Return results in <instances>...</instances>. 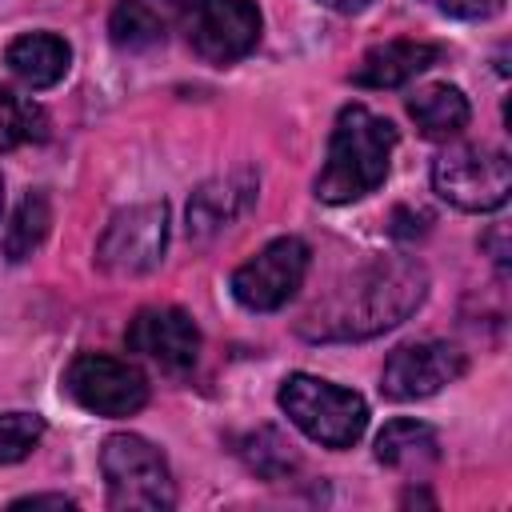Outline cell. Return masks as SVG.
I'll return each mask as SVG.
<instances>
[{
    "mask_svg": "<svg viewBox=\"0 0 512 512\" xmlns=\"http://www.w3.org/2000/svg\"><path fill=\"white\" fill-rule=\"evenodd\" d=\"M64 392L96 416H132L148 404V380L136 364L104 356V352H80L64 368Z\"/></svg>",
    "mask_w": 512,
    "mask_h": 512,
    "instance_id": "obj_7",
    "label": "cell"
},
{
    "mask_svg": "<svg viewBox=\"0 0 512 512\" xmlns=\"http://www.w3.org/2000/svg\"><path fill=\"white\" fill-rule=\"evenodd\" d=\"M276 400H280L284 416L308 440H316L324 448H352L368 428V404L360 392L340 388L320 376H308V372L284 376Z\"/></svg>",
    "mask_w": 512,
    "mask_h": 512,
    "instance_id": "obj_3",
    "label": "cell"
},
{
    "mask_svg": "<svg viewBox=\"0 0 512 512\" xmlns=\"http://www.w3.org/2000/svg\"><path fill=\"white\" fill-rule=\"evenodd\" d=\"M308 264L312 252L300 236H276L232 272V296L252 312H276L300 292Z\"/></svg>",
    "mask_w": 512,
    "mask_h": 512,
    "instance_id": "obj_9",
    "label": "cell"
},
{
    "mask_svg": "<svg viewBox=\"0 0 512 512\" xmlns=\"http://www.w3.org/2000/svg\"><path fill=\"white\" fill-rule=\"evenodd\" d=\"M468 368L464 352L448 340H416V344H400L380 372V392L388 400H424L436 396L440 388H448L452 380H460Z\"/></svg>",
    "mask_w": 512,
    "mask_h": 512,
    "instance_id": "obj_10",
    "label": "cell"
},
{
    "mask_svg": "<svg viewBox=\"0 0 512 512\" xmlns=\"http://www.w3.org/2000/svg\"><path fill=\"white\" fill-rule=\"evenodd\" d=\"M184 32L204 64L228 68L260 40V12L252 0H184Z\"/></svg>",
    "mask_w": 512,
    "mask_h": 512,
    "instance_id": "obj_8",
    "label": "cell"
},
{
    "mask_svg": "<svg viewBox=\"0 0 512 512\" xmlns=\"http://www.w3.org/2000/svg\"><path fill=\"white\" fill-rule=\"evenodd\" d=\"M392 148H396L392 120L368 112L364 104H344L332 124L328 160L316 176V196L324 204H352L376 192L388 176Z\"/></svg>",
    "mask_w": 512,
    "mask_h": 512,
    "instance_id": "obj_2",
    "label": "cell"
},
{
    "mask_svg": "<svg viewBox=\"0 0 512 512\" xmlns=\"http://www.w3.org/2000/svg\"><path fill=\"white\" fill-rule=\"evenodd\" d=\"M100 472H104L108 504L120 512H168L176 504L168 460L136 432H116L104 440Z\"/></svg>",
    "mask_w": 512,
    "mask_h": 512,
    "instance_id": "obj_4",
    "label": "cell"
},
{
    "mask_svg": "<svg viewBox=\"0 0 512 512\" xmlns=\"http://www.w3.org/2000/svg\"><path fill=\"white\" fill-rule=\"evenodd\" d=\"M12 508H76V500L40 492V496H20V500H12Z\"/></svg>",
    "mask_w": 512,
    "mask_h": 512,
    "instance_id": "obj_24",
    "label": "cell"
},
{
    "mask_svg": "<svg viewBox=\"0 0 512 512\" xmlns=\"http://www.w3.org/2000/svg\"><path fill=\"white\" fill-rule=\"evenodd\" d=\"M128 352H140L144 360L160 364L164 372H188L200 360V328L196 320L176 304H148L128 320L124 332Z\"/></svg>",
    "mask_w": 512,
    "mask_h": 512,
    "instance_id": "obj_11",
    "label": "cell"
},
{
    "mask_svg": "<svg viewBox=\"0 0 512 512\" xmlns=\"http://www.w3.org/2000/svg\"><path fill=\"white\" fill-rule=\"evenodd\" d=\"M168 244V204L148 200L120 208L96 240V264L112 276H144L164 260Z\"/></svg>",
    "mask_w": 512,
    "mask_h": 512,
    "instance_id": "obj_6",
    "label": "cell"
},
{
    "mask_svg": "<svg viewBox=\"0 0 512 512\" xmlns=\"http://www.w3.org/2000/svg\"><path fill=\"white\" fill-rule=\"evenodd\" d=\"M0 208H4V176H0Z\"/></svg>",
    "mask_w": 512,
    "mask_h": 512,
    "instance_id": "obj_28",
    "label": "cell"
},
{
    "mask_svg": "<svg viewBox=\"0 0 512 512\" xmlns=\"http://www.w3.org/2000/svg\"><path fill=\"white\" fill-rule=\"evenodd\" d=\"M376 460L404 476H424L440 460V436L424 420H388L376 436Z\"/></svg>",
    "mask_w": 512,
    "mask_h": 512,
    "instance_id": "obj_16",
    "label": "cell"
},
{
    "mask_svg": "<svg viewBox=\"0 0 512 512\" xmlns=\"http://www.w3.org/2000/svg\"><path fill=\"white\" fill-rule=\"evenodd\" d=\"M48 132V116L40 104H32L28 96H20L16 88L0 84V152H12L20 144L44 140Z\"/></svg>",
    "mask_w": 512,
    "mask_h": 512,
    "instance_id": "obj_19",
    "label": "cell"
},
{
    "mask_svg": "<svg viewBox=\"0 0 512 512\" xmlns=\"http://www.w3.org/2000/svg\"><path fill=\"white\" fill-rule=\"evenodd\" d=\"M48 224H52V204H48V196H44V192H28V196L16 204V212H12L8 228H4V256H8V260H28V256L44 244Z\"/></svg>",
    "mask_w": 512,
    "mask_h": 512,
    "instance_id": "obj_18",
    "label": "cell"
},
{
    "mask_svg": "<svg viewBox=\"0 0 512 512\" xmlns=\"http://www.w3.org/2000/svg\"><path fill=\"white\" fill-rule=\"evenodd\" d=\"M432 188L460 212H496L512 192V164L500 148L456 144L432 160Z\"/></svg>",
    "mask_w": 512,
    "mask_h": 512,
    "instance_id": "obj_5",
    "label": "cell"
},
{
    "mask_svg": "<svg viewBox=\"0 0 512 512\" xmlns=\"http://www.w3.org/2000/svg\"><path fill=\"white\" fill-rule=\"evenodd\" d=\"M428 224H432L428 212H412V208H396V212H392V236H400V240H416V236H424Z\"/></svg>",
    "mask_w": 512,
    "mask_h": 512,
    "instance_id": "obj_23",
    "label": "cell"
},
{
    "mask_svg": "<svg viewBox=\"0 0 512 512\" xmlns=\"http://www.w3.org/2000/svg\"><path fill=\"white\" fill-rule=\"evenodd\" d=\"M252 200H256V176L252 172H228V176L200 184L188 200V236L208 240V236L224 232L236 216L248 212Z\"/></svg>",
    "mask_w": 512,
    "mask_h": 512,
    "instance_id": "obj_13",
    "label": "cell"
},
{
    "mask_svg": "<svg viewBox=\"0 0 512 512\" xmlns=\"http://www.w3.org/2000/svg\"><path fill=\"white\" fill-rule=\"evenodd\" d=\"M428 296V272L412 256H388L356 268L316 308L304 312L308 340H368L404 324Z\"/></svg>",
    "mask_w": 512,
    "mask_h": 512,
    "instance_id": "obj_1",
    "label": "cell"
},
{
    "mask_svg": "<svg viewBox=\"0 0 512 512\" xmlns=\"http://www.w3.org/2000/svg\"><path fill=\"white\" fill-rule=\"evenodd\" d=\"M440 60H444V48L432 40H384L360 56L348 80L356 88H400Z\"/></svg>",
    "mask_w": 512,
    "mask_h": 512,
    "instance_id": "obj_12",
    "label": "cell"
},
{
    "mask_svg": "<svg viewBox=\"0 0 512 512\" xmlns=\"http://www.w3.org/2000/svg\"><path fill=\"white\" fill-rule=\"evenodd\" d=\"M400 504H436L428 492H416V488H408L404 496H400Z\"/></svg>",
    "mask_w": 512,
    "mask_h": 512,
    "instance_id": "obj_27",
    "label": "cell"
},
{
    "mask_svg": "<svg viewBox=\"0 0 512 512\" xmlns=\"http://www.w3.org/2000/svg\"><path fill=\"white\" fill-rule=\"evenodd\" d=\"M484 248H492V260H496V268L504 272V268H508V248H504V228H500V224L484 236Z\"/></svg>",
    "mask_w": 512,
    "mask_h": 512,
    "instance_id": "obj_25",
    "label": "cell"
},
{
    "mask_svg": "<svg viewBox=\"0 0 512 512\" xmlns=\"http://www.w3.org/2000/svg\"><path fill=\"white\" fill-rule=\"evenodd\" d=\"M424 4H432L436 12L456 16V20H488L504 8V0H424Z\"/></svg>",
    "mask_w": 512,
    "mask_h": 512,
    "instance_id": "obj_22",
    "label": "cell"
},
{
    "mask_svg": "<svg viewBox=\"0 0 512 512\" xmlns=\"http://www.w3.org/2000/svg\"><path fill=\"white\" fill-rule=\"evenodd\" d=\"M44 436V420L36 412H0V464L24 460Z\"/></svg>",
    "mask_w": 512,
    "mask_h": 512,
    "instance_id": "obj_21",
    "label": "cell"
},
{
    "mask_svg": "<svg viewBox=\"0 0 512 512\" xmlns=\"http://www.w3.org/2000/svg\"><path fill=\"white\" fill-rule=\"evenodd\" d=\"M324 8H332V12H340V16H352V12H364L372 0H320Z\"/></svg>",
    "mask_w": 512,
    "mask_h": 512,
    "instance_id": "obj_26",
    "label": "cell"
},
{
    "mask_svg": "<svg viewBox=\"0 0 512 512\" xmlns=\"http://www.w3.org/2000/svg\"><path fill=\"white\" fill-rule=\"evenodd\" d=\"M240 452H244L248 468H252L256 476H264V480H284V476H292V472L300 468L296 448H292L276 428H260V432H252V436L244 440Z\"/></svg>",
    "mask_w": 512,
    "mask_h": 512,
    "instance_id": "obj_20",
    "label": "cell"
},
{
    "mask_svg": "<svg viewBox=\"0 0 512 512\" xmlns=\"http://www.w3.org/2000/svg\"><path fill=\"white\" fill-rule=\"evenodd\" d=\"M184 0H120L108 16V32L116 48L144 52L168 40V32L180 24Z\"/></svg>",
    "mask_w": 512,
    "mask_h": 512,
    "instance_id": "obj_14",
    "label": "cell"
},
{
    "mask_svg": "<svg viewBox=\"0 0 512 512\" xmlns=\"http://www.w3.org/2000/svg\"><path fill=\"white\" fill-rule=\"evenodd\" d=\"M408 116L416 120V128L428 136V140H448V136H460L468 128V96L452 84H424L420 92L408 96Z\"/></svg>",
    "mask_w": 512,
    "mask_h": 512,
    "instance_id": "obj_17",
    "label": "cell"
},
{
    "mask_svg": "<svg viewBox=\"0 0 512 512\" xmlns=\"http://www.w3.org/2000/svg\"><path fill=\"white\" fill-rule=\"evenodd\" d=\"M4 64L12 68V76L28 88H52L64 80L68 64H72V48L64 36L56 32H24L4 48Z\"/></svg>",
    "mask_w": 512,
    "mask_h": 512,
    "instance_id": "obj_15",
    "label": "cell"
}]
</instances>
